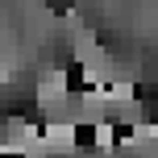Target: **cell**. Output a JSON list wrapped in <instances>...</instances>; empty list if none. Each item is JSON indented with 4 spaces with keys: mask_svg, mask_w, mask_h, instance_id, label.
<instances>
[{
    "mask_svg": "<svg viewBox=\"0 0 158 158\" xmlns=\"http://www.w3.org/2000/svg\"><path fill=\"white\" fill-rule=\"evenodd\" d=\"M92 154H117V121L92 125Z\"/></svg>",
    "mask_w": 158,
    "mask_h": 158,
    "instance_id": "2",
    "label": "cell"
},
{
    "mask_svg": "<svg viewBox=\"0 0 158 158\" xmlns=\"http://www.w3.org/2000/svg\"><path fill=\"white\" fill-rule=\"evenodd\" d=\"M42 150H46V158L79 154V125H71V121H46L42 125Z\"/></svg>",
    "mask_w": 158,
    "mask_h": 158,
    "instance_id": "1",
    "label": "cell"
},
{
    "mask_svg": "<svg viewBox=\"0 0 158 158\" xmlns=\"http://www.w3.org/2000/svg\"><path fill=\"white\" fill-rule=\"evenodd\" d=\"M92 158H121V154H92Z\"/></svg>",
    "mask_w": 158,
    "mask_h": 158,
    "instance_id": "3",
    "label": "cell"
}]
</instances>
